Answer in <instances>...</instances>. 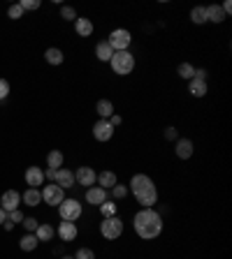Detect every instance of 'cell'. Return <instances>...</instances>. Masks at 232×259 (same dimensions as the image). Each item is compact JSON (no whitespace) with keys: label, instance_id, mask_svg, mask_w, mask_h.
<instances>
[{"label":"cell","instance_id":"1","mask_svg":"<svg viewBox=\"0 0 232 259\" xmlns=\"http://www.w3.org/2000/svg\"><path fill=\"white\" fill-rule=\"evenodd\" d=\"M132 229L142 241H156L162 234V215L156 208H140L132 218Z\"/></svg>","mask_w":232,"mask_h":259},{"label":"cell","instance_id":"2","mask_svg":"<svg viewBox=\"0 0 232 259\" xmlns=\"http://www.w3.org/2000/svg\"><path fill=\"white\" fill-rule=\"evenodd\" d=\"M128 190L142 208H153L158 204V188L153 183V178L146 176V174H135V176L130 178Z\"/></svg>","mask_w":232,"mask_h":259},{"label":"cell","instance_id":"3","mask_svg":"<svg viewBox=\"0 0 232 259\" xmlns=\"http://www.w3.org/2000/svg\"><path fill=\"white\" fill-rule=\"evenodd\" d=\"M135 54L132 51H114L112 60H109V67H112L114 74H119V76H128L132 74V70H135Z\"/></svg>","mask_w":232,"mask_h":259},{"label":"cell","instance_id":"4","mask_svg":"<svg viewBox=\"0 0 232 259\" xmlns=\"http://www.w3.org/2000/svg\"><path fill=\"white\" fill-rule=\"evenodd\" d=\"M58 215H60V220L77 222L81 215H84V204H81L79 199H75V197L63 199L60 201V206H58Z\"/></svg>","mask_w":232,"mask_h":259},{"label":"cell","instance_id":"5","mask_svg":"<svg viewBox=\"0 0 232 259\" xmlns=\"http://www.w3.org/2000/svg\"><path fill=\"white\" fill-rule=\"evenodd\" d=\"M123 220H121L119 215H112V218H103V222H100V234H103V238H107V241H116V238L123 236Z\"/></svg>","mask_w":232,"mask_h":259},{"label":"cell","instance_id":"6","mask_svg":"<svg viewBox=\"0 0 232 259\" xmlns=\"http://www.w3.org/2000/svg\"><path fill=\"white\" fill-rule=\"evenodd\" d=\"M107 44L114 51H130V44H132V32L125 30V28H116V30L109 32Z\"/></svg>","mask_w":232,"mask_h":259},{"label":"cell","instance_id":"7","mask_svg":"<svg viewBox=\"0 0 232 259\" xmlns=\"http://www.w3.org/2000/svg\"><path fill=\"white\" fill-rule=\"evenodd\" d=\"M40 192H42V201H44V204H49V206H56V208H58V206H60V201L65 199V190H63V188H58V185H56V183H49V185H44V188L40 190Z\"/></svg>","mask_w":232,"mask_h":259},{"label":"cell","instance_id":"8","mask_svg":"<svg viewBox=\"0 0 232 259\" xmlns=\"http://www.w3.org/2000/svg\"><path fill=\"white\" fill-rule=\"evenodd\" d=\"M56 236L60 238V243H72V241H77V236H79V227H77V222L63 220L58 225V229H56Z\"/></svg>","mask_w":232,"mask_h":259},{"label":"cell","instance_id":"9","mask_svg":"<svg viewBox=\"0 0 232 259\" xmlns=\"http://www.w3.org/2000/svg\"><path fill=\"white\" fill-rule=\"evenodd\" d=\"M114 132H116V130L109 125V120H103V118H100L95 125H93V139L100 141V144H107V141H112Z\"/></svg>","mask_w":232,"mask_h":259},{"label":"cell","instance_id":"10","mask_svg":"<svg viewBox=\"0 0 232 259\" xmlns=\"http://www.w3.org/2000/svg\"><path fill=\"white\" fill-rule=\"evenodd\" d=\"M21 206V192H16V190H5L3 197H0V208L5 210V213H12Z\"/></svg>","mask_w":232,"mask_h":259},{"label":"cell","instance_id":"11","mask_svg":"<svg viewBox=\"0 0 232 259\" xmlns=\"http://www.w3.org/2000/svg\"><path fill=\"white\" fill-rule=\"evenodd\" d=\"M95 178H97V171L93 167H77L75 171V183L81 185V188H91L95 185Z\"/></svg>","mask_w":232,"mask_h":259},{"label":"cell","instance_id":"12","mask_svg":"<svg viewBox=\"0 0 232 259\" xmlns=\"http://www.w3.org/2000/svg\"><path fill=\"white\" fill-rule=\"evenodd\" d=\"M193 153H195V146L188 137H179V139L174 141V155H177L179 160H190Z\"/></svg>","mask_w":232,"mask_h":259},{"label":"cell","instance_id":"13","mask_svg":"<svg viewBox=\"0 0 232 259\" xmlns=\"http://www.w3.org/2000/svg\"><path fill=\"white\" fill-rule=\"evenodd\" d=\"M54 183L58 185V188H63V190H70L72 185H75V171H72V169H68V167L56 169Z\"/></svg>","mask_w":232,"mask_h":259},{"label":"cell","instance_id":"14","mask_svg":"<svg viewBox=\"0 0 232 259\" xmlns=\"http://www.w3.org/2000/svg\"><path fill=\"white\" fill-rule=\"evenodd\" d=\"M107 201V190H103L100 185H91L86 188V204L88 206H100Z\"/></svg>","mask_w":232,"mask_h":259},{"label":"cell","instance_id":"15","mask_svg":"<svg viewBox=\"0 0 232 259\" xmlns=\"http://www.w3.org/2000/svg\"><path fill=\"white\" fill-rule=\"evenodd\" d=\"M23 178H26V183H28V188H38L40 190V185L44 183V171H42V167H28L26 169V174H23Z\"/></svg>","mask_w":232,"mask_h":259},{"label":"cell","instance_id":"16","mask_svg":"<svg viewBox=\"0 0 232 259\" xmlns=\"http://www.w3.org/2000/svg\"><path fill=\"white\" fill-rule=\"evenodd\" d=\"M93 30H95V26H93V21L88 19V16H77V21H75V32L79 35V37H91Z\"/></svg>","mask_w":232,"mask_h":259},{"label":"cell","instance_id":"17","mask_svg":"<svg viewBox=\"0 0 232 259\" xmlns=\"http://www.w3.org/2000/svg\"><path fill=\"white\" fill-rule=\"evenodd\" d=\"M116 183H119V176H116L114 171H109V169L100 171V174H97V178H95V185H100V188L107 190V192H109V190H112Z\"/></svg>","mask_w":232,"mask_h":259},{"label":"cell","instance_id":"18","mask_svg":"<svg viewBox=\"0 0 232 259\" xmlns=\"http://www.w3.org/2000/svg\"><path fill=\"white\" fill-rule=\"evenodd\" d=\"M35 236H38L40 243H51L56 236V229L49 225V222H40V227L35 229Z\"/></svg>","mask_w":232,"mask_h":259},{"label":"cell","instance_id":"19","mask_svg":"<svg viewBox=\"0 0 232 259\" xmlns=\"http://www.w3.org/2000/svg\"><path fill=\"white\" fill-rule=\"evenodd\" d=\"M21 204L30 206V208H35V206L42 204V192H40L38 188H28L26 192L21 194Z\"/></svg>","mask_w":232,"mask_h":259},{"label":"cell","instance_id":"20","mask_svg":"<svg viewBox=\"0 0 232 259\" xmlns=\"http://www.w3.org/2000/svg\"><path fill=\"white\" fill-rule=\"evenodd\" d=\"M95 113L100 116L103 120H107L109 116H114V102L112 100H107V97H103V100H97V104H95Z\"/></svg>","mask_w":232,"mask_h":259},{"label":"cell","instance_id":"21","mask_svg":"<svg viewBox=\"0 0 232 259\" xmlns=\"http://www.w3.org/2000/svg\"><path fill=\"white\" fill-rule=\"evenodd\" d=\"M114 56V49L107 44V39H103V42L95 44V58L100 60V63H109Z\"/></svg>","mask_w":232,"mask_h":259},{"label":"cell","instance_id":"22","mask_svg":"<svg viewBox=\"0 0 232 259\" xmlns=\"http://www.w3.org/2000/svg\"><path fill=\"white\" fill-rule=\"evenodd\" d=\"M227 16L221 5H209L207 7V23H223Z\"/></svg>","mask_w":232,"mask_h":259},{"label":"cell","instance_id":"23","mask_svg":"<svg viewBox=\"0 0 232 259\" xmlns=\"http://www.w3.org/2000/svg\"><path fill=\"white\" fill-rule=\"evenodd\" d=\"M188 93L193 97H205L209 93V86H207V81H200V79H190L188 81Z\"/></svg>","mask_w":232,"mask_h":259},{"label":"cell","instance_id":"24","mask_svg":"<svg viewBox=\"0 0 232 259\" xmlns=\"http://www.w3.org/2000/svg\"><path fill=\"white\" fill-rule=\"evenodd\" d=\"M44 60H47L49 65H63L65 56H63V51H60V49H56V47H49L47 51H44Z\"/></svg>","mask_w":232,"mask_h":259},{"label":"cell","instance_id":"25","mask_svg":"<svg viewBox=\"0 0 232 259\" xmlns=\"http://www.w3.org/2000/svg\"><path fill=\"white\" fill-rule=\"evenodd\" d=\"M38 245H40V241L35 234H26V236L19 241V248H21L23 252H32V250H38Z\"/></svg>","mask_w":232,"mask_h":259},{"label":"cell","instance_id":"26","mask_svg":"<svg viewBox=\"0 0 232 259\" xmlns=\"http://www.w3.org/2000/svg\"><path fill=\"white\" fill-rule=\"evenodd\" d=\"M63 162H65V155L60 151H49V155H47V167L49 169H60L63 167Z\"/></svg>","mask_w":232,"mask_h":259},{"label":"cell","instance_id":"27","mask_svg":"<svg viewBox=\"0 0 232 259\" xmlns=\"http://www.w3.org/2000/svg\"><path fill=\"white\" fill-rule=\"evenodd\" d=\"M190 21H193L195 26H205L207 23V7H202V5L193 7V10H190Z\"/></svg>","mask_w":232,"mask_h":259},{"label":"cell","instance_id":"28","mask_svg":"<svg viewBox=\"0 0 232 259\" xmlns=\"http://www.w3.org/2000/svg\"><path fill=\"white\" fill-rule=\"evenodd\" d=\"M100 208V213H103V218H112V215H119V204L114 199H107L105 204L97 206Z\"/></svg>","mask_w":232,"mask_h":259},{"label":"cell","instance_id":"29","mask_svg":"<svg viewBox=\"0 0 232 259\" xmlns=\"http://www.w3.org/2000/svg\"><path fill=\"white\" fill-rule=\"evenodd\" d=\"M109 194H112V199H114V201H123V199H128L130 190H128V185H123V183H116L112 190H109Z\"/></svg>","mask_w":232,"mask_h":259},{"label":"cell","instance_id":"30","mask_svg":"<svg viewBox=\"0 0 232 259\" xmlns=\"http://www.w3.org/2000/svg\"><path fill=\"white\" fill-rule=\"evenodd\" d=\"M177 74L181 76V79L190 81V79H193V76H195V67H193V65H190V63H181V65H179V67H177Z\"/></svg>","mask_w":232,"mask_h":259},{"label":"cell","instance_id":"31","mask_svg":"<svg viewBox=\"0 0 232 259\" xmlns=\"http://www.w3.org/2000/svg\"><path fill=\"white\" fill-rule=\"evenodd\" d=\"M60 16H63L65 21H72V23H75L77 21V10H75V7L63 5V7H60Z\"/></svg>","mask_w":232,"mask_h":259},{"label":"cell","instance_id":"32","mask_svg":"<svg viewBox=\"0 0 232 259\" xmlns=\"http://www.w3.org/2000/svg\"><path fill=\"white\" fill-rule=\"evenodd\" d=\"M19 5H21L23 12H35V10H40V7H42V3H40V0H21Z\"/></svg>","mask_w":232,"mask_h":259},{"label":"cell","instance_id":"33","mask_svg":"<svg viewBox=\"0 0 232 259\" xmlns=\"http://www.w3.org/2000/svg\"><path fill=\"white\" fill-rule=\"evenodd\" d=\"M23 213H21V208H16V210H12V213H7V222H12V225H21L23 222Z\"/></svg>","mask_w":232,"mask_h":259},{"label":"cell","instance_id":"34","mask_svg":"<svg viewBox=\"0 0 232 259\" xmlns=\"http://www.w3.org/2000/svg\"><path fill=\"white\" fill-rule=\"evenodd\" d=\"M21 225H23V229H26L28 234H35V229H38V227H40V222L35 220V218H23V222H21Z\"/></svg>","mask_w":232,"mask_h":259},{"label":"cell","instance_id":"35","mask_svg":"<svg viewBox=\"0 0 232 259\" xmlns=\"http://www.w3.org/2000/svg\"><path fill=\"white\" fill-rule=\"evenodd\" d=\"M7 16H10V19H21L23 16V10H21V5H19V3H16V5H10L7 7Z\"/></svg>","mask_w":232,"mask_h":259},{"label":"cell","instance_id":"36","mask_svg":"<svg viewBox=\"0 0 232 259\" xmlns=\"http://www.w3.org/2000/svg\"><path fill=\"white\" fill-rule=\"evenodd\" d=\"M75 259H95V252L91 248H79L75 252Z\"/></svg>","mask_w":232,"mask_h":259},{"label":"cell","instance_id":"37","mask_svg":"<svg viewBox=\"0 0 232 259\" xmlns=\"http://www.w3.org/2000/svg\"><path fill=\"white\" fill-rule=\"evenodd\" d=\"M162 137H165L168 141H177L179 139L177 127H174V125H168V127H165V132H162Z\"/></svg>","mask_w":232,"mask_h":259},{"label":"cell","instance_id":"38","mask_svg":"<svg viewBox=\"0 0 232 259\" xmlns=\"http://www.w3.org/2000/svg\"><path fill=\"white\" fill-rule=\"evenodd\" d=\"M10 81L7 79H0V102H3V100H7V95H10Z\"/></svg>","mask_w":232,"mask_h":259},{"label":"cell","instance_id":"39","mask_svg":"<svg viewBox=\"0 0 232 259\" xmlns=\"http://www.w3.org/2000/svg\"><path fill=\"white\" fill-rule=\"evenodd\" d=\"M107 120H109V125H112V127H114V130H116V127H119V125H121V123H123V118H121L119 113H114V116H109V118H107Z\"/></svg>","mask_w":232,"mask_h":259},{"label":"cell","instance_id":"40","mask_svg":"<svg viewBox=\"0 0 232 259\" xmlns=\"http://www.w3.org/2000/svg\"><path fill=\"white\" fill-rule=\"evenodd\" d=\"M223 12H225V16H230V12H232V0H223Z\"/></svg>","mask_w":232,"mask_h":259},{"label":"cell","instance_id":"41","mask_svg":"<svg viewBox=\"0 0 232 259\" xmlns=\"http://www.w3.org/2000/svg\"><path fill=\"white\" fill-rule=\"evenodd\" d=\"M44 178H49V181L54 183V178H56V169H49V167H47V171H44Z\"/></svg>","mask_w":232,"mask_h":259},{"label":"cell","instance_id":"42","mask_svg":"<svg viewBox=\"0 0 232 259\" xmlns=\"http://www.w3.org/2000/svg\"><path fill=\"white\" fill-rule=\"evenodd\" d=\"M3 229H5V232H12V229H14V225H12V222H3Z\"/></svg>","mask_w":232,"mask_h":259},{"label":"cell","instance_id":"43","mask_svg":"<svg viewBox=\"0 0 232 259\" xmlns=\"http://www.w3.org/2000/svg\"><path fill=\"white\" fill-rule=\"evenodd\" d=\"M5 220H7V213L0 208V227H3V222H5Z\"/></svg>","mask_w":232,"mask_h":259},{"label":"cell","instance_id":"44","mask_svg":"<svg viewBox=\"0 0 232 259\" xmlns=\"http://www.w3.org/2000/svg\"><path fill=\"white\" fill-rule=\"evenodd\" d=\"M60 259H75V254H63Z\"/></svg>","mask_w":232,"mask_h":259}]
</instances>
